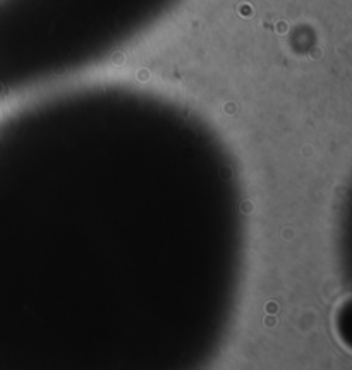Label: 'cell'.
I'll list each match as a JSON object with an SVG mask.
<instances>
[{
	"mask_svg": "<svg viewBox=\"0 0 352 370\" xmlns=\"http://www.w3.org/2000/svg\"><path fill=\"white\" fill-rule=\"evenodd\" d=\"M144 78H148V72H144V69H141V79H144Z\"/></svg>",
	"mask_w": 352,
	"mask_h": 370,
	"instance_id": "obj_4",
	"label": "cell"
},
{
	"mask_svg": "<svg viewBox=\"0 0 352 370\" xmlns=\"http://www.w3.org/2000/svg\"><path fill=\"white\" fill-rule=\"evenodd\" d=\"M239 12L241 14H244V17H251V14H252V9H251V5H239Z\"/></svg>",
	"mask_w": 352,
	"mask_h": 370,
	"instance_id": "obj_2",
	"label": "cell"
},
{
	"mask_svg": "<svg viewBox=\"0 0 352 370\" xmlns=\"http://www.w3.org/2000/svg\"><path fill=\"white\" fill-rule=\"evenodd\" d=\"M113 62H115V64H122V62H124V54H115V55H113Z\"/></svg>",
	"mask_w": 352,
	"mask_h": 370,
	"instance_id": "obj_3",
	"label": "cell"
},
{
	"mask_svg": "<svg viewBox=\"0 0 352 370\" xmlns=\"http://www.w3.org/2000/svg\"><path fill=\"white\" fill-rule=\"evenodd\" d=\"M275 29H277L278 35H285L287 31H289V24H287L285 21H278L277 26H275Z\"/></svg>",
	"mask_w": 352,
	"mask_h": 370,
	"instance_id": "obj_1",
	"label": "cell"
}]
</instances>
